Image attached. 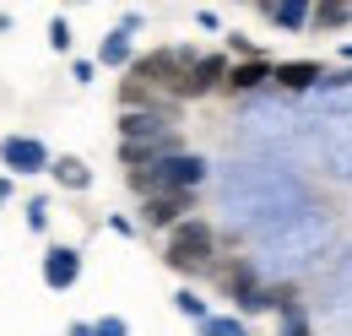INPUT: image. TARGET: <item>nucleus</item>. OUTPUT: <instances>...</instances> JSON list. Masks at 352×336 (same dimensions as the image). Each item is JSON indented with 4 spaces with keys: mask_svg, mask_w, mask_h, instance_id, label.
I'll use <instances>...</instances> for the list:
<instances>
[{
    "mask_svg": "<svg viewBox=\"0 0 352 336\" xmlns=\"http://www.w3.org/2000/svg\"><path fill=\"white\" fill-rule=\"evenodd\" d=\"M201 179H206V158L174 152V158H163V163L146 168V174H131V190L141 201H146V196H195Z\"/></svg>",
    "mask_w": 352,
    "mask_h": 336,
    "instance_id": "obj_1",
    "label": "nucleus"
},
{
    "mask_svg": "<svg viewBox=\"0 0 352 336\" xmlns=\"http://www.w3.org/2000/svg\"><path fill=\"white\" fill-rule=\"evenodd\" d=\"M195 60H201L195 49H152V54H135L131 82H146V87H157V92H168V98H184Z\"/></svg>",
    "mask_w": 352,
    "mask_h": 336,
    "instance_id": "obj_2",
    "label": "nucleus"
},
{
    "mask_svg": "<svg viewBox=\"0 0 352 336\" xmlns=\"http://www.w3.org/2000/svg\"><path fill=\"white\" fill-rule=\"evenodd\" d=\"M212 255H217V233H212V222H201V217H184L174 233H168V250L163 260L174 266V271H212Z\"/></svg>",
    "mask_w": 352,
    "mask_h": 336,
    "instance_id": "obj_3",
    "label": "nucleus"
},
{
    "mask_svg": "<svg viewBox=\"0 0 352 336\" xmlns=\"http://www.w3.org/2000/svg\"><path fill=\"white\" fill-rule=\"evenodd\" d=\"M0 163L11 168V174H44V168H54L44 141H33V136H6L0 141Z\"/></svg>",
    "mask_w": 352,
    "mask_h": 336,
    "instance_id": "obj_4",
    "label": "nucleus"
},
{
    "mask_svg": "<svg viewBox=\"0 0 352 336\" xmlns=\"http://www.w3.org/2000/svg\"><path fill=\"white\" fill-rule=\"evenodd\" d=\"M190 207H195V196H146V201H141V222H146V228H168V233H174Z\"/></svg>",
    "mask_w": 352,
    "mask_h": 336,
    "instance_id": "obj_5",
    "label": "nucleus"
},
{
    "mask_svg": "<svg viewBox=\"0 0 352 336\" xmlns=\"http://www.w3.org/2000/svg\"><path fill=\"white\" fill-rule=\"evenodd\" d=\"M228 54H201L195 60V71H190V87H184V98H206V92H217V87H228Z\"/></svg>",
    "mask_w": 352,
    "mask_h": 336,
    "instance_id": "obj_6",
    "label": "nucleus"
},
{
    "mask_svg": "<svg viewBox=\"0 0 352 336\" xmlns=\"http://www.w3.org/2000/svg\"><path fill=\"white\" fill-rule=\"evenodd\" d=\"M174 136V114H120V141H163Z\"/></svg>",
    "mask_w": 352,
    "mask_h": 336,
    "instance_id": "obj_7",
    "label": "nucleus"
},
{
    "mask_svg": "<svg viewBox=\"0 0 352 336\" xmlns=\"http://www.w3.org/2000/svg\"><path fill=\"white\" fill-rule=\"evenodd\" d=\"M314 82H325L320 60H282L276 76H271V87H282V92H309Z\"/></svg>",
    "mask_w": 352,
    "mask_h": 336,
    "instance_id": "obj_8",
    "label": "nucleus"
},
{
    "mask_svg": "<svg viewBox=\"0 0 352 336\" xmlns=\"http://www.w3.org/2000/svg\"><path fill=\"white\" fill-rule=\"evenodd\" d=\"M82 277V255L71 250V244H54V250L44 255V282L49 288H71Z\"/></svg>",
    "mask_w": 352,
    "mask_h": 336,
    "instance_id": "obj_9",
    "label": "nucleus"
},
{
    "mask_svg": "<svg viewBox=\"0 0 352 336\" xmlns=\"http://www.w3.org/2000/svg\"><path fill=\"white\" fill-rule=\"evenodd\" d=\"M271 76H276V65H265V60H244V65L228 71V92H233V98H250V92L271 87Z\"/></svg>",
    "mask_w": 352,
    "mask_h": 336,
    "instance_id": "obj_10",
    "label": "nucleus"
},
{
    "mask_svg": "<svg viewBox=\"0 0 352 336\" xmlns=\"http://www.w3.org/2000/svg\"><path fill=\"white\" fill-rule=\"evenodd\" d=\"M217 282H222V293L233 298V304H244V298L261 288V282H255V266H250V260H228V266H217Z\"/></svg>",
    "mask_w": 352,
    "mask_h": 336,
    "instance_id": "obj_11",
    "label": "nucleus"
},
{
    "mask_svg": "<svg viewBox=\"0 0 352 336\" xmlns=\"http://www.w3.org/2000/svg\"><path fill=\"white\" fill-rule=\"evenodd\" d=\"M98 60H103V65H125V71H131V65H135V54H131V33H125V28H114L109 39L98 43Z\"/></svg>",
    "mask_w": 352,
    "mask_h": 336,
    "instance_id": "obj_12",
    "label": "nucleus"
},
{
    "mask_svg": "<svg viewBox=\"0 0 352 336\" xmlns=\"http://www.w3.org/2000/svg\"><path fill=\"white\" fill-rule=\"evenodd\" d=\"M265 17L276 28H304L309 17H314V6H304V0H276V6H265Z\"/></svg>",
    "mask_w": 352,
    "mask_h": 336,
    "instance_id": "obj_13",
    "label": "nucleus"
},
{
    "mask_svg": "<svg viewBox=\"0 0 352 336\" xmlns=\"http://www.w3.org/2000/svg\"><path fill=\"white\" fill-rule=\"evenodd\" d=\"M49 174H54L65 190H87V185H92V168L82 163V158H60V163L49 168Z\"/></svg>",
    "mask_w": 352,
    "mask_h": 336,
    "instance_id": "obj_14",
    "label": "nucleus"
},
{
    "mask_svg": "<svg viewBox=\"0 0 352 336\" xmlns=\"http://www.w3.org/2000/svg\"><path fill=\"white\" fill-rule=\"evenodd\" d=\"M314 28H342V22H352V6H342V0H325V6H314V17H309Z\"/></svg>",
    "mask_w": 352,
    "mask_h": 336,
    "instance_id": "obj_15",
    "label": "nucleus"
},
{
    "mask_svg": "<svg viewBox=\"0 0 352 336\" xmlns=\"http://www.w3.org/2000/svg\"><path fill=\"white\" fill-rule=\"evenodd\" d=\"M174 304H179V315H190V320H201V326L212 320V315H206V298H195L190 288H184V293H174Z\"/></svg>",
    "mask_w": 352,
    "mask_h": 336,
    "instance_id": "obj_16",
    "label": "nucleus"
},
{
    "mask_svg": "<svg viewBox=\"0 0 352 336\" xmlns=\"http://www.w3.org/2000/svg\"><path fill=\"white\" fill-rule=\"evenodd\" d=\"M201 336H244V326H239L233 315H212V320L201 326Z\"/></svg>",
    "mask_w": 352,
    "mask_h": 336,
    "instance_id": "obj_17",
    "label": "nucleus"
},
{
    "mask_svg": "<svg viewBox=\"0 0 352 336\" xmlns=\"http://www.w3.org/2000/svg\"><path fill=\"white\" fill-rule=\"evenodd\" d=\"M49 43H54L60 54L71 49V28H65V17H54V22H49Z\"/></svg>",
    "mask_w": 352,
    "mask_h": 336,
    "instance_id": "obj_18",
    "label": "nucleus"
},
{
    "mask_svg": "<svg viewBox=\"0 0 352 336\" xmlns=\"http://www.w3.org/2000/svg\"><path fill=\"white\" fill-rule=\"evenodd\" d=\"M92 331H98V336H131V326H125L120 315H103V320H98Z\"/></svg>",
    "mask_w": 352,
    "mask_h": 336,
    "instance_id": "obj_19",
    "label": "nucleus"
},
{
    "mask_svg": "<svg viewBox=\"0 0 352 336\" xmlns=\"http://www.w3.org/2000/svg\"><path fill=\"white\" fill-rule=\"evenodd\" d=\"M282 336H309V326H304V309H287V315H282Z\"/></svg>",
    "mask_w": 352,
    "mask_h": 336,
    "instance_id": "obj_20",
    "label": "nucleus"
},
{
    "mask_svg": "<svg viewBox=\"0 0 352 336\" xmlns=\"http://www.w3.org/2000/svg\"><path fill=\"white\" fill-rule=\"evenodd\" d=\"M28 228H49V201H28Z\"/></svg>",
    "mask_w": 352,
    "mask_h": 336,
    "instance_id": "obj_21",
    "label": "nucleus"
},
{
    "mask_svg": "<svg viewBox=\"0 0 352 336\" xmlns=\"http://www.w3.org/2000/svg\"><path fill=\"white\" fill-rule=\"evenodd\" d=\"M71 336H98V331H92V326H71Z\"/></svg>",
    "mask_w": 352,
    "mask_h": 336,
    "instance_id": "obj_22",
    "label": "nucleus"
},
{
    "mask_svg": "<svg viewBox=\"0 0 352 336\" xmlns=\"http://www.w3.org/2000/svg\"><path fill=\"white\" fill-rule=\"evenodd\" d=\"M0 201H11V185H6V179H0Z\"/></svg>",
    "mask_w": 352,
    "mask_h": 336,
    "instance_id": "obj_23",
    "label": "nucleus"
},
{
    "mask_svg": "<svg viewBox=\"0 0 352 336\" xmlns=\"http://www.w3.org/2000/svg\"><path fill=\"white\" fill-rule=\"evenodd\" d=\"M342 54H347V60H352V43H347V49H342Z\"/></svg>",
    "mask_w": 352,
    "mask_h": 336,
    "instance_id": "obj_24",
    "label": "nucleus"
}]
</instances>
